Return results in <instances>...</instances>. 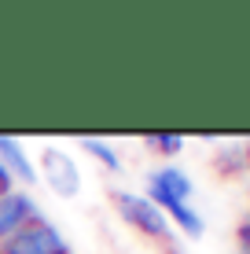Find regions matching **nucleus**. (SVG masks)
<instances>
[{
    "label": "nucleus",
    "instance_id": "nucleus-9",
    "mask_svg": "<svg viewBox=\"0 0 250 254\" xmlns=\"http://www.w3.org/2000/svg\"><path fill=\"white\" fill-rule=\"evenodd\" d=\"M148 144L158 147V151H166V155H173V151L184 147V136L180 133H154V136H148Z\"/></svg>",
    "mask_w": 250,
    "mask_h": 254
},
{
    "label": "nucleus",
    "instance_id": "nucleus-10",
    "mask_svg": "<svg viewBox=\"0 0 250 254\" xmlns=\"http://www.w3.org/2000/svg\"><path fill=\"white\" fill-rule=\"evenodd\" d=\"M239 247H243V254H250V221L239 229Z\"/></svg>",
    "mask_w": 250,
    "mask_h": 254
},
{
    "label": "nucleus",
    "instance_id": "nucleus-7",
    "mask_svg": "<svg viewBox=\"0 0 250 254\" xmlns=\"http://www.w3.org/2000/svg\"><path fill=\"white\" fill-rule=\"evenodd\" d=\"M148 185H158V188L173 191V195H180V199L192 195V181H188V173L173 170V166H166V170H154L151 177H148Z\"/></svg>",
    "mask_w": 250,
    "mask_h": 254
},
{
    "label": "nucleus",
    "instance_id": "nucleus-4",
    "mask_svg": "<svg viewBox=\"0 0 250 254\" xmlns=\"http://www.w3.org/2000/svg\"><path fill=\"white\" fill-rule=\"evenodd\" d=\"M148 199L162 210V214L173 217L188 236H202V217L188 206V199H180V195H173V191H166V188H158V185H148Z\"/></svg>",
    "mask_w": 250,
    "mask_h": 254
},
{
    "label": "nucleus",
    "instance_id": "nucleus-1",
    "mask_svg": "<svg viewBox=\"0 0 250 254\" xmlns=\"http://www.w3.org/2000/svg\"><path fill=\"white\" fill-rule=\"evenodd\" d=\"M0 254H70V247H66V240L59 236L55 225L33 217L19 232L0 240Z\"/></svg>",
    "mask_w": 250,
    "mask_h": 254
},
{
    "label": "nucleus",
    "instance_id": "nucleus-6",
    "mask_svg": "<svg viewBox=\"0 0 250 254\" xmlns=\"http://www.w3.org/2000/svg\"><path fill=\"white\" fill-rule=\"evenodd\" d=\"M0 166H4L11 177L19 173V181H33V177H37L33 166H30V159H26V151H22V144L11 140V136H0Z\"/></svg>",
    "mask_w": 250,
    "mask_h": 254
},
{
    "label": "nucleus",
    "instance_id": "nucleus-2",
    "mask_svg": "<svg viewBox=\"0 0 250 254\" xmlns=\"http://www.w3.org/2000/svg\"><path fill=\"white\" fill-rule=\"evenodd\" d=\"M118 210H122V217L129 225H136L140 232H148L151 240H173V232H169V217L162 214L158 206L151 203L148 195H133V191H118L114 195Z\"/></svg>",
    "mask_w": 250,
    "mask_h": 254
},
{
    "label": "nucleus",
    "instance_id": "nucleus-5",
    "mask_svg": "<svg viewBox=\"0 0 250 254\" xmlns=\"http://www.w3.org/2000/svg\"><path fill=\"white\" fill-rule=\"evenodd\" d=\"M33 217H37V206H33L30 195H22V191L0 195V240H7L11 232H19L26 221H33Z\"/></svg>",
    "mask_w": 250,
    "mask_h": 254
},
{
    "label": "nucleus",
    "instance_id": "nucleus-3",
    "mask_svg": "<svg viewBox=\"0 0 250 254\" xmlns=\"http://www.w3.org/2000/svg\"><path fill=\"white\" fill-rule=\"evenodd\" d=\"M45 173H48V185L59 191V195H77V188H81V173H77V162L70 159L66 151H59V147H48L45 151Z\"/></svg>",
    "mask_w": 250,
    "mask_h": 254
},
{
    "label": "nucleus",
    "instance_id": "nucleus-11",
    "mask_svg": "<svg viewBox=\"0 0 250 254\" xmlns=\"http://www.w3.org/2000/svg\"><path fill=\"white\" fill-rule=\"evenodd\" d=\"M7 191H11V173L0 166V195H7Z\"/></svg>",
    "mask_w": 250,
    "mask_h": 254
},
{
    "label": "nucleus",
    "instance_id": "nucleus-8",
    "mask_svg": "<svg viewBox=\"0 0 250 254\" xmlns=\"http://www.w3.org/2000/svg\"><path fill=\"white\" fill-rule=\"evenodd\" d=\"M81 147H85V151H92L100 162H107L110 170H118V166H122V162H118V155H114V147H110L107 140H96V136H81Z\"/></svg>",
    "mask_w": 250,
    "mask_h": 254
}]
</instances>
